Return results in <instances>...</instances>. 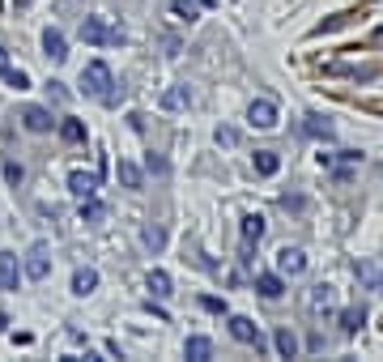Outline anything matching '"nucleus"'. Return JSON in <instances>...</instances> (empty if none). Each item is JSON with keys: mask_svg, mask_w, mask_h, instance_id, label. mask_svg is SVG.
Returning <instances> with one entry per match:
<instances>
[{"mask_svg": "<svg viewBox=\"0 0 383 362\" xmlns=\"http://www.w3.org/2000/svg\"><path fill=\"white\" fill-rule=\"evenodd\" d=\"M102 218H107V205L94 196H81V222H102Z\"/></svg>", "mask_w": 383, "mask_h": 362, "instance_id": "20", "label": "nucleus"}, {"mask_svg": "<svg viewBox=\"0 0 383 362\" xmlns=\"http://www.w3.org/2000/svg\"><path fill=\"white\" fill-rule=\"evenodd\" d=\"M200 307H205V312H213V316H226V303H222V299H213V294H205V299H200Z\"/></svg>", "mask_w": 383, "mask_h": 362, "instance_id": "31", "label": "nucleus"}, {"mask_svg": "<svg viewBox=\"0 0 383 362\" xmlns=\"http://www.w3.org/2000/svg\"><path fill=\"white\" fill-rule=\"evenodd\" d=\"M13 4H17V9H26V4H30V0H13Z\"/></svg>", "mask_w": 383, "mask_h": 362, "instance_id": "34", "label": "nucleus"}, {"mask_svg": "<svg viewBox=\"0 0 383 362\" xmlns=\"http://www.w3.org/2000/svg\"><path fill=\"white\" fill-rule=\"evenodd\" d=\"M4 324H9V320H4V312H0V333H4Z\"/></svg>", "mask_w": 383, "mask_h": 362, "instance_id": "35", "label": "nucleus"}, {"mask_svg": "<svg viewBox=\"0 0 383 362\" xmlns=\"http://www.w3.org/2000/svg\"><path fill=\"white\" fill-rule=\"evenodd\" d=\"M247 124H252V128H277V107H273L269 98H256V102L247 107Z\"/></svg>", "mask_w": 383, "mask_h": 362, "instance_id": "4", "label": "nucleus"}, {"mask_svg": "<svg viewBox=\"0 0 383 362\" xmlns=\"http://www.w3.org/2000/svg\"><path fill=\"white\" fill-rule=\"evenodd\" d=\"M230 337H234V341H243V346H256V350L264 346L260 329H256V324H252L247 316H230Z\"/></svg>", "mask_w": 383, "mask_h": 362, "instance_id": "5", "label": "nucleus"}, {"mask_svg": "<svg viewBox=\"0 0 383 362\" xmlns=\"http://www.w3.org/2000/svg\"><path fill=\"white\" fill-rule=\"evenodd\" d=\"M256 171H260V175H277V171H281V158H277L273 149H256Z\"/></svg>", "mask_w": 383, "mask_h": 362, "instance_id": "19", "label": "nucleus"}, {"mask_svg": "<svg viewBox=\"0 0 383 362\" xmlns=\"http://www.w3.org/2000/svg\"><path fill=\"white\" fill-rule=\"evenodd\" d=\"M145 286H149V294H153V299H171V294H175V282H171V273H166V269H153V273L145 277Z\"/></svg>", "mask_w": 383, "mask_h": 362, "instance_id": "9", "label": "nucleus"}, {"mask_svg": "<svg viewBox=\"0 0 383 362\" xmlns=\"http://www.w3.org/2000/svg\"><path fill=\"white\" fill-rule=\"evenodd\" d=\"M141 239H145V247H149V252H162V247H166V230H162V226H145V230H141Z\"/></svg>", "mask_w": 383, "mask_h": 362, "instance_id": "26", "label": "nucleus"}, {"mask_svg": "<svg viewBox=\"0 0 383 362\" xmlns=\"http://www.w3.org/2000/svg\"><path fill=\"white\" fill-rule=\"evenodd\" d=\"M171 13L183 17V21H196L200 17V0H171Z\"/></svg>", "mask_w": 383, "mask_h": 362, "instance_id": "24", "label": "nucleus"}, {"mask_svg": "<svg viewBox=\"0 0 383 362\" xmlns=\"http://www.w3.org/2000/svg\"><path fill=\"white\" fill-rule=\"evenodd\" d=\"M30 282H47V273H51V260H47V252L43 247H34L30 256H26V269H21Z\"/></svg>", "mask_w": 383, "mask_h": 362, "instance_id": "6", "label": "nucleus"}, {"mask_svg": "<svg viewBox=\"0 0 383 362\" xmlns=\"http://www.w3.org/2000/svg\"><path fill=\"white\" fill-rule=\"evenodd\" d=\"M4 179H9V183L17 188V183L26 179V171H21V162H13V158H9V162H4Z\"/></svg>", "mask_w": 383, "mask_h": 362, "instance_id": "30", "label": "nucleus"}, {"mask_svg": "<svg viewBox=\"0 0 383 362\" xmlns=\"http://www.w3.org/2000/svg\"><path fill=\"white\" fill-rule=\"evenodd\" d=\"M145 166H149L153 175H166V158H158V154H149V158H145Z\"/></svg>", "mask_w": 383, "mask_h": 362, "instance_id": "32", "label": "nucleus"}, {"mask_svg": "<svg viewBox=\"0 0 383 362\" xmlns=\"http://www.w3.org/2000/svg\"><path fill=\"white\" fill-rule=\"evenodd\" d=\"M183 354L192 362H209L213 358V341H209V337H188V341H183Z\"/></svg>", "mask_w": 383, "mask_h": 362, "instance_id": "12", "label": "nucleus"}, {"mask_svg": "<svg viewBox=\"0 0 383 362\" xmlns=\"http://www.w3.org/2000/svg\"><path fill=\"white\" fill-rule=\"evenodd\" d=\"M4 68H9V51L0 47V73H4Z\"/></svg>", "mask_w": 383, "mask_h": 362, "instance_id": "33", "label": "nucleus"}, {"mask_svg": "<svg viewBox=\"0 0 383 362\" xmlns=\"http://www.w3.org/2000/svg\"><path fill=\"white\" fill-rule=\"evenodd\" d=\"M358 277H362L371 290H383V273L375 269V265H371V260H358Z\"/></svg>", "mask_w": 383, "mask_h": 362, "instance_id": "25", "label": "nucleus"}, {"mask_svg": "<svg viewBox=\"0 0 383 362\" xmlns=\"http://www.w3.org/2000/svg\"><path fill=\"white\" fill-rule=\"evenodd\" d=\"M188 102H192L188 85H166V90H162V107H166V111H183Z\"/></svg>", "mask_w": 383, "mask_h": 362, "instance_id": "13", "label": "nucleus"}, {"mask_svg": "<svg viewBox=\"0 0 383 362\" xmlns=\"http://www.w3.org/2000/svg\"><path fill=\"white\" fill-rule=\"evenodd\" d=\"M17 282H21L17 256H0V290H17Z\"/></svg>", "mask_w": 383, "mask_h": 362, "instance_id": "11", "label": "nucleus"}, {"mask_svg": "<svg viewBox=\"0 0 383 362\" xmlns=\"http://www.w3.org/2000/svg\"><path fill=\"white\" fill-rule=\"evenodd\" d=\"M81 38L94 43V47H119L124 43V30L119 26H107V17H85L81 21Z\"/></svg>", "mask_w": 383, "mask_h": 362, "instance_id": "2", "label": "nucleus"}, {"mask_svg": "<svg viewBox=\"0 0 383 362\" xmlns=\"http://www.w3.org/2000/svg\"><path fill=\"white\" fill-rule=\"evenodd\" d=\"M115 175H119V183H124V188H141V183H145V175H141V166H136V162H128V158H119V166H115Z\"/></svg>", "mask_w": 383, "mask_h": 362, "instance_id": "15", "label": "nucleus"}, {"mask_svg": "<svg viewBox=\"0 0 383 362\" xmlns=\"http://www.w3.org/2000/svg\"><path fill=\"white\" fill-rule=\"evenodd\" d=\"M111 85H115V77H111V68H107L102 60H90V64L81 68V94H85V98H102V102H115Z\"/></svg>", "mask_w": 383, "mask_h": 362, "instance_id": "1", "label": "nucleus"}, {"mask_svg": "<svg viewBox=\"0 0 383 362\" xmlns=\"http://www.w3.org/2000/svg\"><path fill=\"white\" fill-rule=\"evenodd\" d=\"M277 273H281V277H303V273H307V256H303L298 247H281V252H277Z\"/></svg>", "mask_w": 383, "mask_h": 362, "instance_id": "3", "label": "nucleus"}, {"mask_svg": "<svg viewBox=\"0 0 383 362\" xmlns=\"http://www.w3.org/2000/svg\"><path fill=\"white\" fill-rule=\"evenodd\" d=\"M243 239H247V243H260V239H264V218H260V213H247V218H243Z\"/></svg>", "mask_w": 383, "mask_h": 362, "instance_id": "21", "label": "nucleus"}, {"mask_svg": "<svg viewBox=\"0 0 383 362\" xmlns=\"http://www.w3.org/2000/svg\"><path fill=\"white\" fill-rule=\"evenodd\" d=\"M43 51H47V60H55V64L68 60V43H64V34H60V30H47V34H43Z\"/></svg>", "mask_w": 383, "mask_h": 362, "instance_id": "10", "label": "nucleus"}, {"mask_svg": "<svg viewBox=\"0 0 383 362\" xmlns=\"http://www.w3.org/2000/svg\"><path fill=\"white\" fill-rule=\"evenodd\" d=\"M68 192L72 196H94L98 192V175L94 171H72L68 175Z\"/></svg>", "mask_w": 383, "mask_h": 362, "instance_id": "7", "label": "nucleus"}, {"mask_svg": "<svg viewBox=\"0 0 383 362\" xmlns=\"http://www.w3.org/2000/svg\"><path fill=\"white\" fill-rule=\"evenodd\" d=\"M303 132L315 137V141H333V124L324 115H303Z\"/></svg>", "mask_w": 383, "mask_h": 362, "instance_id": "14", "label": "nucleus"}, {"mask_svg": "<svg viewBox=\"0 0 383 362\" xmlns=\"http://www.w3.org/2000/svg\"><path fill=\"white\" fill-rule=\"evenodd\" d=\"M0 77H4V81H9V85H13V90H26V85H30V77H26V73H21V68H4V73H0Z\"/></svg>", "mask_w": 383, "mask_h": 362, "instance_id": "28", "label": "nucleus"}, {"mask_svg": "<svg viewBox=\"0 0 383 362\" xmlns=\"http://www.w3.org/2000/svg\"><path fill=\"white\" fill-rule=\"evenodd\" d=\"M94 290H98V273H94V269H77V273H72V294L85 299V294H94Z\"/></svg>", "mask_w": 383, "mask_h": 362, "instance_id": "16", "label": "nucleus"}, {"mask_svg": "<svg viewBox=\"0 0 383 362\" xmlns=\"http://www.w3.org/2000/svg\"><path fill=\"white\" fill-rule=\"evenodd\" d=\"M60 137H64L68 145H81V141H85V124H81V119H64V124H60Z\"/></svg>", "mask_w": 383, "mask_h": 362, "instance_id": "22", "label": "nucleus"}, {"mask_svg": "<svg viewBox=\"0 0 383 362\" xmlns=\"http://www.w3.org/2000/svg\"><path fill=\"white\" fill-rule=\"evenodd\" d=\"M273 346H277V354H281V358H294V354H298V337H294L290 329H277Z\"/></svg>", "mask_w": 383, "mask_h": 362, "instance_id": "18", "label": "nucleus"}, {"mask_svg": "<svg viewBox=\"0 0 383 362\" xmlns=\"http://www.w3.org/2000/svg\"><path fill=\"white\" fill-rule=\"evenodd\" d=\"M256 290H260L264 299H281L286 282H281V273H260V277H256Z\"/></svg>", "mask_w": 383, "mask_h": 362, "instance_id": "17", "label": "nucleus"}, {"mask_svg": "<svg viewBox=\"0 0 383 362\" xmlns=\"http://www.w3.org/2000/svg\"><path fill=\"white\" fill-rule=\"evenodd\" d=\"M311 307H315V312L337 307V290H333V286H315V290H311Z\"/></svg>", "mask_w": 383, "mask_h": 362, "instance_id": "23", "label": "nucleus"}, {"mask_svg": "<svg viewBox=\"0 0 383 362\" xmlns=\"http://www.w3.org/2000/svg\"><path fill=\"white\" fill-rule=\"evenodd\" d=\"M21 124H26L30 132H51L55 119H51V111H43V107H26V111H21Z\"/></svg>", "mask_w": 383, "mask_h": 362, "instance_id": "8", "label": "nucleus"}, {"mask_svg": "<svg viewBox=\"0 0 383 362\" xmlns=\"http://www.w3.org/2000/svg\"><path fill=\"white\" fill-rule=\"evenodd\" d=\"M213 141H217V145H226V149H234V145H239V132H234V128H226V124H222V128H217V132H213Z\"/></svg>", "mask_w": 383, "mask_h": 362, "instance_id": "29", "label": "nucleus"}, {"mask_svg": "<svg viewBox=\"0 0 383 362\" xmlns=\"http://www.w3.org/2000/svg\"><path fill=\"white\" fill-rule=\"evenodd\" d=\"M362 320H367V312H362V307L341 312V329H345V333H358V329H362Z\"/></svg>", "mask_w": 383, "mask_h": 362, "instance_id": "27", "label": "nucleus"}]
</instances>
